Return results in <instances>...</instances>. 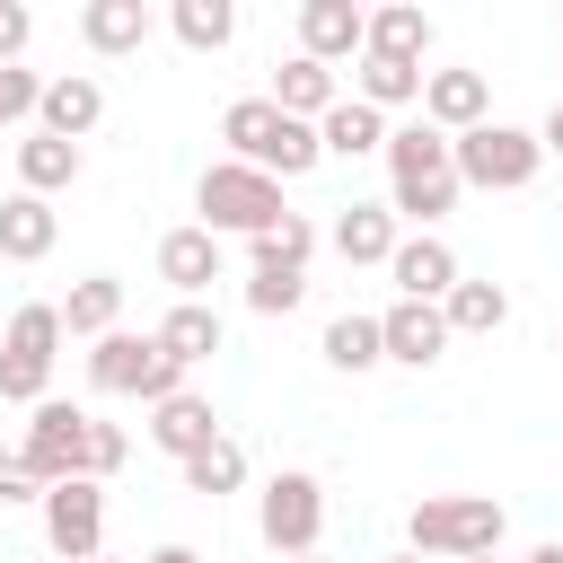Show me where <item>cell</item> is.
<instances>
[{"instance_id":"cell-23","label":"cell","mask_w":563,"mask_h":563,"mask_svg":"<svg viewBox=\"0 0 563 563\" xmlns=\"http://www.w3.org/2000/svg\"><path fill=\"white\" fill-rule=\"evenodd\" d=\"M62 185H79V141H53V132H26L18 141V194H62Z\"/></svg>"},{"instance_id":"cell-38","label":"cell","mask_w":563,"mask_h":563,"mask_svg":"<svg viewBox=\"0 0 563 563\" xmlns=\"http://www.w3.org/2000/svg\"><path fill=\"white\" fill-rule=\"evenodd\" d=\"M537 141H545V158H563V106H554V114L537 123Z\"/></svg>"},{"instance_id":"cell-28","label":"cell","mask_w":563,"mask_h":563,"mask_svg":"<svg viewBox=\"0 0 563 563\" xmlns=\"http://www.w3.org/2000/svg\"><path fill=\"white\" fill-rule=\"evenodd\" d=\"M440 317H449V334H501L510 325V290L501 282H457L440 299Z\"/></svg>"},{"instance_id":"cell-43","label":"cell","mask_w":563,"mask_h":563,"mask_svg":"<svg viewBox=\"0 0 563 563\" xmlns=\"http://www.w3.org/2000/svg\"><path fill=\"white\" fill-rule=\"evenodd\" d=\"M475 563H501V554H475Z\"/></svg>"},{"instance_id":"cell-20","label":"cell","mask_w":563,"mask_h":563,"mask_svg":"<svg viewBox=\"0 0 563 563\" xmlns=\"http://www.w3.org/2000/svg\"><path fill=\"white\" fill-rule=\"evenodd\" d=\"M53 238H62V220H53L44 194H9V202H0V255H9V264H44Z\"/></svg>"},{"instance_id":"cell-21","label":"cell","mask_w":563,"mask_h":563,"mask_svg":"<svg viewBox=\"0 0 563 563\" xmlns=\"http://www.w3.org/2000/svg\"><path fill=\"white\" fill-rule=\"evenodd\" d=\"M79 35H88V53H141L150 44V0H88L79 9Z\"/></svg>"},{"instance_id":"cell-33","label":"cell","mask_w":563,"mask_h":563,"mask_svg":"<svg viewBox=\"0 0 563 563\" xmlns=\"http://www.w3.org/2000/svg\"><path fill=\"white\" fill-rule=\"evenodd\" d=\"M308 255H317V220H299V211H290L273 238L246 246V264H290V273H308Z\"/></svg>"},{"instance_id":"cell-30","label":"cell","mask_w":563,"mask_h":563,"mask_svg":"<svg viewBox=\"0 0 563 563\" xmlns=\"http://www.w3.org/2000/svg\"><path fill=\"white\" fill-rule=\"evenodd\" d=\"M167 26H176V44H185V53H220V44L238 35V9H229V0H176V9H167Z\"/></svg>"},{"instance_id":"cell-40","label":"cell","mask_w":563,"mask_h":563,"mask_svg":"<svg viewBox=\"0 0 563 563\" xmlns=\"http://www.w3.org/2000/svg\"><path fill=\"white\" fill-rule=\"evenodd\" d=\"M528 563H563V537H545V545H537V554H528Z\"/></svg>"},{"instance_id":"cell-17","label":"cell","mask_w":563,"mask_h":563,"mask_svg":"<svg viewBox=\"0 0 563 563\" xmlns=\"http://www.w3.org/2000/svg\"><path fill=\"white\" fill-rule=\"evenodd\" d=\"M150 440H158L176 466H185V457H202V449L220 440V413H211V396H194V387H185V396L150 405Z\"/></svg>"},{"instance_id":"cell-27","label":"cell","mask_w":563,"mask_h":563,"mask_svg":"<svg viewBox=\"0 0 563 563\" xmlns=\"http://www.w3.org/2000/svg\"><path fill=\"white\" fill-rule=\"evenodd\" d=\"M369 53H387V62H413V70H422V53H431V18H422L413 0L369 9Z\"/></svg>"},{"instance_id":"cell-12","label":"cell","mask_w":563,"mask_h":563,"mask_svg":"<svg viewBox=\"0 0 563 563\" xmlns=\"http://www.w3.org/2000/svg\"><path fill=\"white\" fill-rule=\"evenodd\" d=\"M387 282H396V299H449L466 273H457V255H449V238H431V229H413V238H396V255H387Z\"/></svg>"},{"instance_id":"cell-4","label":"cell","mask_w":563,"mask_h":563,"mask_svg":"<svg viewBox=\"0 0 563 563\" xmlns=\"http://www.w3.org/2000/svg\"><path fill=\"white\" fill-rule=\"evenodd\" d=\"M194 211H202V229L211 238H273L290 211H282V176H255V167H238V158H220V167H202V185H194Z\"/></svg>"},{"instance_id":"cell-18","label":"cell","mask_w":563,"mask_h":563,"mask_svg":"<svg viewBox=\"0 0 563 563\" xmlns=\"http://www.w3.org/2000/svg\"><path fill=\"white\" fill-rule=\"evenodd\" d=\"M273 106H282V114H299V123H325V114L343 106V88H334V70H325V62L290 53V62L273 70Z\"/></svg>"},{"instance_id":"cell-41","label":"cell","mask_w":563,"mask_h":563,"mask_svg":"<svg viewBox=\"0 0 563 563\" xmlns=\"http://www.w3.org/2000/svg\"><path fill=\"white\" fill-rule=\"evenodd\" d=\"M387 563H422V554H413V545H405V554H387Z\"/></svg>"},{"instance_id":"cell-22","label":"cell","mask_w":563,"mask_h":563,"mask_svg":"<svg viewBox=\"0 0 563 563\" xmlns=\"http://www.w3.org/2000/svg\"><path fill=\"white\" fill-rule=\"evenodd\" d=\"M334 255H343L352 273H361V264H387V255H396V211H387V202H343Z\"/></svg>"},{"instance_id":"cell-34","label":"cell","mask_w":563,"mask_h":563,"mask_svg":"<svg viewBox=\"0 0 563 563\" xmlns=\"http://www.w3.org/2000/svg\"><path fill=\"white\" fill-rule=\"evenodd\" d=\"M132 457V440H123V422H88V484H106L114 466Z\"/></svg>"},{"instance_id":"cell-37","label":"cell","mask_w":563,"mask_h":563,"mask_svg":"<svg viewBox=\"0 0 563 563\" xmlns=\"http://www.w3.org/2000/svg\"><path fill=\"white\" fill-rule=\"evenodd\" d=\"M0 501H35V510H44V484L26 475V457H18V449L0 457Z\"/></svg>"},{"instance_id":"cell-31","label":"cell","mask_w":563,"mask_h":563,"mask_svg":"<svg viewBox=\"0 0 563 563\" xmlns=\"http://www.w3.org/2000/svg\"><path fill=\"white\" fill-rule=\"evenodd\" d=\"M238 484H246V449H238L229 431H220V440H211L202 457H185V493H202V501H220V493H238Z\"/></svg>"},{"instance_id":"cell-1","label":"cell","mask_w":563,"mask_h":563,"mask_svg":"<svg viewBox=\"0 0 563 563\" xmlns=\"http://www.w3.org/2000/svg\"><path fill=\"white\" fill-rule=\"evenodd\" d=\"M457 141L440 132V123H405V132H387V211L396 220H440V211H457Z\"/></svg>"},{"instance_id":"cell-2","label":"cell","mask_w":563,"mask_h":563,"mask_svg":"<svg viewBox=\"0 0 563 563\" xmlns=\"http://www.w3.org/2000/svg\"><path fill=\"white\" fill-rule=\"evenodd\" d=\"M220 141H229V158L238 167H255V176H308L317 158H325V141H317V123H299V114H282L273 97H238L229 114H220Z\"/></svg>"},{"instance_id":"cell-7","label":"cell","mask_w":563,"mask_h":563,"mask_svg":"<svg viewBox=\"0 0 563 563\" xmlns=\"http://www.w3.org/2000/svg\"><path fill=\"white\" fill-rule=\"evenodd\" d=\"M255 528H264V545H273L282 563L317 554V537H325V484H317L308 466H282V475L255 493Z\"/></svg>"},{"instance_id":"cell-35","label":"cell","mask_w":563,"mask_h":563,"mask_svg":"<svg viewBox=\"0 0 563 563\" xmlns=\"http://www.w3.org/2000/svg\"><path fill=\"white\" fill-rule=\"evenodd\" d=\"M35 106H44V79H35V70H0V132L26 123Z\"/></svg>"},{"instance_id":"cell-16","label":"cell","mask_w":563,"mask_h":563,"mask_svg":"<svg viewBox=\"0 0 563 563\" xmlns=\"http://www.w3.org/2000/svg\"><path fill=\"white\" fill-rule=\"evenodd\" d=\"M378 334H387V361H405V369H431V361L449 352V317H440L431 299H396V308L378 317Z\"/></svg>"},{"instance_id":"cell-14","label":"cell","mask_w":563,"mask_h":563,"mask_svg":"<svg viewBox=\"0 0 563 563\" xmlns=\"http://www.w3.org/2000/svg\"><path fill=\"white\" fill-rule=\"evenodd\" d=\"M97 123H106V88H97L88 70H62V79H44L35 132H53V141H88Z\"/></svg>"},{"instance_id":"cell-25","label":"cell","mask_w":563,"mask_h":563,"mask_svg":"<svg viewBox=\"0 0 563 563\" xmlns=\"http://www.w3.org/2000/svg\"><path fill=\"white\" fill-rule=\"evenodd\" d=\"M422 79L431 70H413V62H387V53H361V70H352V97L361 106H422Z\"/></svg>"},{"instance_id":"cell-36","label":"cell","mask_w":563,"mask_h":563,"mask_svg":"<svg viewBox=\"0 0 563 563\" xmlns=\"http://www.w3.org/2000/svg\"><path fill=\"white\" fill-rule=\"evenodd\" d=\"M26 35H35V18H26V0H0V70H18V53H26Z\"/></svg>"},{"instance_id":"cell-42","label":"cell","mask_w":563,"mask_h":563,"mask_svg":"<svg viewBox=\"0 0 563 563\" xmlns=\"http://www.w3.org/2000/svg\"><path fill=\"white\" fill-rule=\"evenodd\" d=\"M299 563H325V554H299Z\"/></svg>"},{"instance_id":"cell-19","label":"cell","mask_w":563,"mask_h":563,"mask_svg":"<svg viewBox=\"0 0 563 563\" xmlns=\"http://www.w3.org/2000/svg\"><path fill=\"white\" fill-rule=\"evenodd\" d=\"M158 343H167V361H176V369H202V361L229 343V325H220V308H202V299H176V308L158 317Z\"/></svg>"},{"instance_id":"cell-13","label":"cell","mask_w":563,"mask_h":563,"mask_svg":"<svg viewBox=\"0 0 563 563\" xmlns=\"http://www.w3.org/2000/svg\"><path fill=\"white\" fill-rule=\"evenodd\" d=\"M422 123H440L449 141L475 132V123H493V88H484V70H431V79H422Z\"/></svg>"},{"instance_id":"cell-39","label":"cell","mask_w":563,"mask_h":563,"mask_svg":"<svg viewBox=\"0 0 563 563\" xmlns=\"http://www.w3.org/2000/svg\"><path fill=\"white\" fill-rule=\"evenodd\" d=\"M141 563H202L194 545H158V554H141Z\"/></svg>"},{"instance_id":"cell-24","label":"cell","mask_w":563,"mask_h":563,"mask_svg":"<svg viewBox=\"0 0 563 563\" xmlns=\"http://www.w3.org/2000/svg\"><path fill=\"white\" fill-rule=\"evenodd\" d=\"M123 325V282L114 273H88V282H70V299H62V334H88V343H106Z\"/></svg>"},{"instance_id":"cell-9","label":"cell","mask_w":563,"mask_h":563,"mask_svg":"<svg viewBox=\"0 0 563 563\" xmlns=\"http://www.w3.org/2000/svg\"><path fill=\"white\" fill-rule=\"evenodd\" d=\"M88 422H97V413H79V405H62V396H44V405L26 413L18 457H26V475H35L44 493L70 484V475H88Z\"/></svg>"},{"instance_id":"cell-11","label":"cell","mask_w":563,"mask_h":563,"mask_svg":"<svg viewBox=\"0 0 563 563\" xmlns=\"http://www.w3.org/2000/svg\"><path fill=\"white\" fill-rule=\"evenodd\" d=\"M299 53L308 62H361L369 53V9H352V0H299Z\"/></svg>"},{"instance_id":"cell-15","label":"cell","mask_w":563,"mask_h":563,"mask_svg":"<svg viewBox=\"0 0 563 563\" xmlns=\"http://www.w3.org/2000/svg\"><path fill=\"white\" fill-rule=\"evenodd\" d=\"M158 282L176 290V299H202L211 282H220V238L194 220V229H167L158 238Z\"/></svg>"},{"instance_id":"cell-8","label":"cell","mask_w":563,"mask_h":563,"mask_svg":"<svg viewBox=\"0 0 563 563\" xmlns=\"http://www.w3.org/2000/svg\"><path fill=\"white\" fill-rule=\"evenodd\" d=\"M537 167H545V141L519 132V123H475V132H457V185L519 194V185H537Z\"/></svg>"},{"instance_id":"cell-32","label":"cell","mask_w":563,"mask_h":563,"mask_svg":"<svg viewBox=\"0 0 563 563\" xmlns=\"http://www.w3.org/2000/svg\"><path fill=\"white\" fill-rule=\"evenodd\" d=\"M308 299V273H290V264H246V308L255 317H290Z\"/></svg>"},{"instance_id":"cell-44","label":"cell","mask_w":563,"mask_h":563,"mask_svg":"<svg viewBox=\"0 0 563 563\" xmlns=\"http://www.w3.org/2000/svg\"><path fill=\"white\" fill-rule=\"evenodd\" d=\"M97 563H114V554H97Z\"/></svg>"},{"instance_id":"cell-3","label":"cell","mask_w":563,"mask_h":563,"mask_svg":"<svg viewBox=\"0 0 563 563\" xmlns=\"http://www.w3.org/2000/svg\"><path fill=\"white\" fill-rule=\"evenodd\" d=\"M501 528H510V510H501L493 493H431V501H413V519H405V537H413L422 563L501 554Z\"/></svg>"},{"instance_id":"cell-5","label":"cell","mask_w":563,"mask_h":563,"mask_svg":"<svg viewBox=\"0 0 563 563\" xmlns=\"http://www.w3.org/2000/svg\"><path fill=\"white\" fill-rule=\"evenodd\" d=\"M88 387H97V396H141V405H167V396H185V369L167 361V343H158V334L114 325L106 343H88Z\"/></svg>"},{"instance_id":"cell-6","label":"cell","mask_w":563,"mask_h":563,"mask_svg":"<svg viewBox=\"0 0 563 563\" xmlns=\"http://www.w3.org/2000/svg\"><path fill=\"white\" fill-rule=\"evenodd\" d=\"M53 352H62V308L53 299H26L18 317H9V334H0V405H44V387H53Z\"/></svg>"},{"instance_id":"cell-29","label":"cell","mask_w":563,"mask_h":563,"mask_svg":"<svg viewBox=\"0 0 563 563\" xmlns=\"http://www.w3.org/2000/svg\"><path fill=\"white\" fill-rule=\"evenodd\" d=\"M325 361H334L343 378H361V369H378V361H387V334H378V317H361V308H343V317L325 325Z\"/></svg>"},{"instance_id":"cell-26","label":"cell","mask_w":563,"mask_h":563,"mask_svg":"<svg viewBox=\"0 0 563 563\" xmlns=\"http://www.w3.org/2000/svg\"><path fill=\"white\" fill-rule=\"evenodd\" d=\"M317 141H325V158H369V150H387V114L361 106V97H343V106L317 123Z\"/></svg>"},{"instance_id":"cell-46","label":"cell","mask_w":563,"mask_h":563,"mask_svg":"<svg viewBox=\"0 0 563 563\" xmlns=\"http://www.w3.org/2000/svg\"><path fill=\"white\" fill-rule=\"evenodd\" d=\"M554 106H563V97H554Z\"/></svg>"},{"instance_id":"cell-45","label":"cell","mask_w":563,"mask_h":563,"mask_svg":"<svg viewBox=\"0 0 563 563\" xmlns=\"http://www.w3.org/2000/svg\"><path fill=\"white\" fill-rule=\"evenodd\" d=\"M554 352H563V334H554Z\"/></svg>"},{"instance_id":"cell-10","label":"cell","mask_w":563,"mask_h":563,"mask_svg":"<svg viewBox=\"0 0 563 563\" xmlns=\"http://www.w3.org/2000/svg\"><path fill=\"white\" fill-rule=\"evenodd\" d=\"M44 545L62 563H97V545H106V484H88V475L53 484L44 493Z\"/></svg>"}]
</instances>
